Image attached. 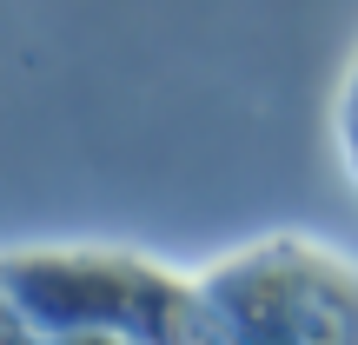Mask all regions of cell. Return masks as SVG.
<instances>
[{"instance_id":"6da1fadb","label":"cell","mask_w":358,"mask_h":345,"mask_svg":"<svg viewBox=\"0 0 358 345\" xmlns=\"http://www.w3.org/2000/svg\"><path fill=\"white\" fill-rule=\"evenodd\" d=\"M7 312L34 332H127L140 345H219L199 279L133 253H13Z\"/></svg>"},{"instance_id":"5b68a950","label":"cell","mask_w":358,"mask_h":345,"mask_svg":"<svg viewBox=\"0 0 358 345\" xmlns=\"http://www.w3.org/2000/svg\"><path fill=\"white\" fill-rule=\"evenodd\" d=\"M7 345H47V339H40L34 325L20 319V312H7Z\"/></svg>"},{"instance_id":"3957f363","label":"cell","mask_w":358,"mask_h":345,"mask_svg":"<svg viewBox=\"0 0 358 345\" xmlns=\"http://www.w3.org/2000/svg\"><path fill=\"white\" fill-rule=\"evenodd\" d=\"M338 153L352 167V186H358V60L345 73V93H338Z\"/></svg>"},{"instance_id":"277c9868","label":"cell","mask_w":358,"mask_h":345,"mask_svg":"<svg viewBox=\"0 0 358 345\" xmlns=\"http://www.w3.org/2000/svg\"><path fill=\"white\" fill-rule=\"evenodd\" d=\"M47 345H140V339H127V332H40Z\"/></svg>"},{"instance_id":"7a4b0ae2","label":"cell","mask_w":358,"mask_h":345,"mask_svg":"<svg viewBox=\"0 0 358 345\" xmlns=\"http://www.w3.org/2000/svg\"><path fill=\"white\" fill-rule=\"evenodd\" d=\"M219 345H358V259L272 232L199 272Z\"/></svg>"}]
</instances>
